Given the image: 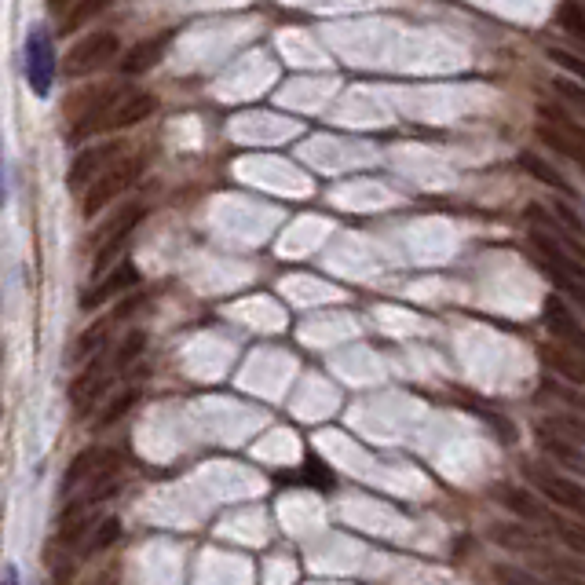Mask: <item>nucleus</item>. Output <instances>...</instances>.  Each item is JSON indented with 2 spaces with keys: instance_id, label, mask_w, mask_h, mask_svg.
Listing matches in <instances>:
<instances>
[{
  "instance_id": "obj_21",
  "label": "nucleus",
  "mask_w": 585,
  "mask_h": 585,
  "mask_svg": "<svg viewBox=\"0 0 585 585\" xmlns=\"http://www.w3.org/2000/svg\"><path fill=\"white\" fill-rule=\"evenodd\" d=\"M538 114H542L545 125H553L556 132H564L567 139H575V143H582L585 147V128L578 125V117L571 114V110H560V107H553V103H542Z\"/></svg>"
},
{
  "instance_id": "obj_17",
  "label": "nucleus",
  "mask_w": 585,
  "mask_h": 585,
  "mask_svg": "<svg viewBox=\"0 0 585 585\" xmlns=\"http://www.w3.org/2000/svg\"><path fill=\"white\" fill-rule=\"evenodd\" d=\"M165 37H158V41H139L132 44L125 52V59H121V70H125L128 77H136V74H147L150 66L158 63L161 55H165Z\"/></svg>"
},
{
  "instance_id": "obj_25",
  "label": "nucleus",
  "mask_w": 585,
  "mask_h": 585,
  "mask_svg": "<svg viewBox=\"0 0 585 585\" xmlns=\"http://www.w3.org/2000/svg\"><path fill=\"white\" fill-rule=\"evenodd\" d=\"M542 428H553V432H560V436H567L571 443H578V447H585V414H575V410H567V414H553L545 417V421H538Z\"/></svg>"
},
{
  "instance_id": "obj_6",
  "label": "nucleus",
  "mask_w": 585,
  "mask_h": 585,
  "mask_svg": "<svg viewBox=\"0 0 585 585\" xmlns=\"http://www.w3.org/2000/svg\"><path fill=\"white\" fill-rule=\"evenodd\" d=\"M494 501L509 512L512 520L538 523V527H545L549 516H553V512L545 509V498L534 487H512V483H498V487H494Z\"/></svg>"
},
{
  "instance_id": "obj_15",
  "label": "nucleus",
  "mask_w": 585,
  "mask_h": 585,
  "mask_svg": "<svg viewBox=\"0 0 585 585\" xmlns=\"http://www.w3.org/2000/svg\"><path fill=\"white\" fill-rule=\"evenodd\" d=\"M117 103H121V92H117V88H107V92H103V96H99L96 103L85 110V114L77 117L70 139H85V136H92V132H99V128L107 125V117L114 114Z\"/></svg>"
},
{
  "instance_id": "obj_11",
  "label": "nucleus",
  "mask_w": 585,
  "mask_h": 585,
  "mask_svg": "<svg viewBox=\"0 0 585 585\" xmlns=\"http://www.w3.org/2000/svg\"><path fill=\"white\" fill-rule=\"evenodd\" d=\"M538 447L549 461H556L560 468H567L575 479H585V447L571 443L567 436L553 432V428H542L538 425Z\"/></svg>"
},
{
  "instance_id": "obj_18",
  "label": "nucleus",
  "mask_w": 585,
  "mask_h": 585,
  "mask_svg": "<svg viewBox=\"0 0 585 585\" xmlns=\"http://www.w3.org/2000/svg\"><path fill=\"white\" fill-rule=\"evenodd\" d=\"M545 531H553L567 545V553H575L578 560H585V520H575V516H549Z\"/></svg>"
},
{
  "instance_id": "obj_32",
  "label": "nucleus",
  "mask_w": 585,
  "mask_h": 585,
  "mask_svg": "<svg viewBox=\"0 0 585 585\" xmlns=\"http://www.w3.org/2000/svg\"><path fill=\"white\" fill-rule=\"evenodd\" d=\"M553 213H556V220H560V224L567 227V231L578 234V238H582V242H585V224H582V216L575 213V205L556 202V205H553Z\"/></svg>"
},
{
  "instance_id": "obj_35",
  "label": "nucleus",
  "mask_w": 585,
  "mask_h": 585,
  "mask_svg": "<svg viewBox=\"0 0 585 585\" xmlns=\"http://www.w3.org/2000/svg\"><path fill=\"white\" fill-rule=\"evenodd\" d=\"M582 578H585V560H582Z\"/></svg>"
},
{
  "instance_id": "obj_22",
  "label": "nucleus",
  "mask_w": 585,
  "mask_h": 585,
  "mask_svg": "<svg viewBox=\"0 0 585 585\" xmlns=\"http://www.w3.org/2000/svg\"><path fill=\"white\" fill-rule=\"evenodd\" d=\"M117 538H121V523H117L114 516H107V520L96 523V531L88 534V542H85V549H81V556H85V560H92V556L107 553L110 545H117Z\"/></svg>"
},
{
  "instance_id": "obj_24",
  "label": "nucleus",
  "mask_w": 585,
  "mask_h": 585,
  "mask_svg": "<svg viewBox=\"0 0 585 585\" xmlns=\"http://www.w3.org/2000/svg\"><path fill=\"white\" fill-rule=\"evenodd\" d=\"M110 4H114V0H74V8L66 11V19H63V33H77L85 22H92L96 15H103Z\"/></svg>"
},
{
  "instance_id": "obj_4",
  "label": "nucleus",
  "mask_w": 585,
  "mask_h": 585,
  "mask_svg": "<svg viewBox=\"0 0 585 585\" xmlns=\"http://www.w3.org/2000/svg\"><path fill=\"white\" fill-rule=\"evenodd\" d=\"M527 220H531V245H545V249H553V253H564L578 264H585V242L578 234L567 231L556 216H549L542 205H531L527 209Z\"/></svg>"
},
{
  "instance_id": "obj_29",
  "label": "nucleus",
  "mask_w": 585,
  "mask_h": 585,
  "mask_svg": "<svg viewBox=\"0 0 585 585\" xmlns=\"http://www.w3.org/2000/svg\"><path fill=\"white\" fill-rule=\"evenodd\" d=\"M494 582L498 585H549L538 575H531L527 567H516V564H494Z\"/></svg>"
},
{
  "instance_id": "obj_36",
  "label": "nucleus",
  "mask_w": 585,
  "mask_h": 585,
  "mask_svg": "<svg viewBox=\"0 0 585 585\" xmlns=\"http://www.w3.org/2000/svg\"><path fill=\"white\" fill-rule=\"evenodd\" d=\"M571 585H585V582H571Z\"/></svg>"
},
{
  "instance_id": "obj_19",
  "label": "nucleus",
  "mask_w": 585,
  "mask_h": 585,
  "mask_svg": "<svg viewBox=\"0 0 585 585\" xmlns=\"http://www.w3.org/2000/svg\"><path fill=\"white\" fill-rule=\"evenodd\" d=\"M534 132H538V139H542L545 147H553L556 154H564L567 161H575L578 169L585 172V147H582V143H575V139H567L564 132H556V128H553V125H545V121H542L538 128H534Z\"/></svg>"
},
{
  "instance_id": "obj_12",
  "label": "nucleus",
  "mask_w": 585,
  "mask_h": 585,
  "mask_svg": "<svg viewBox=\"0 0 585 585\" xmlns=\"http://www.w3.org/2000/svg\"><path fill=\"white\" fill-rule=\"evenodd\" d=\"M490 542L501 545V549H509V553H520V556H531V553H542V534L527 527L523 520H498L487 527Z\"/></svg>"
},
{
  "instance_id": "obj_10",
  "label": "nucleus",
  "mask_w": 585,
  "mask_h": 585,
  "mask_svg": "<svg viewBox=\"0 0 585 585\" xmlns=\"http://www.w3.org/2000/svg\"><path fill=\"white\" fill-rule=\"evenodd\" d=\"M114 154H121V143H107V147H96V150H81L66 172V187L70 191H85L96 183V176L107 172V165L114 161Z\"/></svg>"
},
{
  "instance_id": "obj_3",
  "label": "nucleus",
  "mask_w": 585,
  "mask_h": 585,
  "mask_svg": "<svg viewBox=\"0 0 585 585\" xmlns=\"http://www.w3.org/2000/svg\"><path fill=\"white\" fill-rule=\"evenodd\" d=\"M143 169H147V158L143 154H136V158H125L117 161V165H110L103 176H96V183L85 191V216H96L103 213L110 202H114L117 194H125L132 183L143 176Z\"/></svg>"
},
{
  "instance_id": "obj_20",
  "label": "nucleus",
  "mask_w": 585,
  "mask_h": 585,
  "mask_svg": "<svg viewBox=\"0 0 585 585\" xmlns=\"http://www.w3.org/2000/svg\"><path fill=\"white\" fill-rule=\"evenodd\" d=\"M520 165L527 172H531L534 180H542V183H549V187H553V191H560V194H571L575 191V187H571V183H567V176L560 169H553V165H549V161L545 158H538V154H531V150H527V154H523L520 158Z\"/></svg>"
},
{
  "instance_id": "obj_7",
  "label": "nucleus",
  "mask_w": 585,
  "mask_h": 585,
  "mask_svg": "<svg viewBox=\"0 0 585 585\" xmlns=\"http://www.w3.org/2000/svg\"><path fill=\"white\" fill-rule=\"evenodd\" d=\"M542 319L545 326H549V333H553L556 341L567 344L571 351H578V355H585V326L582 319L575 315V308L567 304L564 297H545V308H542Z\"/></svg>"
},
{
  "instance_id": "obj_27",
  "label": "nucleus",
  "mask_w": 585,
  "mask_h": 585,
  "mask_svg": "<svg viewBox=\"0 0 585 585\" xmlns=\"http://www.w3.org/2000/svg\"><path fill=\"white\" fill-rule=\"evenodd\" d=\"M143 348H147V333L143 330H132L125 337V341L117 344V351H114V370H128L132 362L143 355Z\"/></svg>"
},
{
  "instance_id": "obj_14",
  "label": "nucleus",
  "mask_w": 585,
  "mask_h": 585,
  "mask_svg": "<svg viewBox=\"0 0 585 585\" xmlns=\"http://www.w3.org/2000/svg\"><path fill=\"white\" fill-rule=\"evenodd\" d=\"M154 110H158V99L150 96V92H125V96H121V103L114 107V114L107 117V125H103V128H114V132H121V128H132V125H139V121H147Z\"/></svg>"
},
{
  "instance_id": "obj_5",
  "label": "nucleus",
  "mask_w": 585,
  "mask_h": 585,
  "mask_svg": "<svg viewBox=\"0 0 585 585\" xmlns=\"http://www.w3.org/2000/svg\"><path fill=\"white\" fill-rule=\"evenodd\" d=\"M26 81H30L33 96L48 99L55 85V48L52 37L44 30H33L26 41Z\"/></svg>"
},
{
  "instance_id": "obj_31",
  "label": "nucleus",
  "mask_w": 585,
  "mask_h": 585,
  "mask_svg": "<svg viewBox=\"0 0 585 585\" xmlns=\"http://www.w3.org/2000/svg\"><path fill=\"white\" fill-rule=\"evenodd\" d=\"M103 344H107V326H92V330H85L74 348V362L92 359V351H103Z\"/></svg>"
},
{
  "instance_id": "obj_16",
  "label": "nucleus",
  "mask_w": 585,
  "mask_h": 585,
  "mask_svg": "<svg viewBox=\"0 0 585 585\" xmlns=\"http://www.w3.org/2000/svg\"><path fill=\"white\" fill-rule=\"evenodd\" d=\"M139 403V388H125V392H117L114 399H107L103 403V410H99V417L92 421V432H107V428L121 425L128 414H132V406Z\"/></svg>"
},
{
  "instance_id": "obj_2",
  "label": "nucleus",
  "mask_w": 585,
  "mask_h": 585,
  "mask_svg": "<svg viewBox=\"0 0 585 585\" xmlns=\"http://www.w3.org/2000/svg\"><path fill=\"white\" fill-rule=\"evenodd\" d=\"M527 483H531L549 505H556V509L567 512V516H575V520H585L582 479L564 476V472H553V468H545V465H527Z\"/></svg>"
},
{
  "instance_id": "obj_30",
  "label": "nucleus",
  "mask_w": 585,
  "mask_h": 585,
  "mask_svg": "<svg viewBox=\"0 0 585 585\" xmlns=\"http://www.w3.org/2000/svg\"><path fill=\"white\" fill-rule=\"evenodd\" d=\"M549 59H553V66L567 70V77H575V81L585 85V55L567 52V48H549Z\"/></svg>"
},
{
  "instance_id": "obj_34",
  "label": "nucleus",
  "mask_w": 585,
  "mask_h": 585,
  "mask_svg": "<svg viewBox=\"0 0 585 585\" xmlns=\"http://www.w3.org/2000/svg\"><path fill=\"white\" fill-rule=\"evenodd\" d=\"M52 8H66V4H74V0H48Z\"/></svg>"
},
{
  "instance_id": "obj_8",
  "label": "nucleus",
  "mask_w": 585,
  "mask_h": 585,
  "mask_svg": "<svg viewBox=\"0 0 585 585\" xmlns=\"http://www.w3.org/2000/svg\"><path fill=\"white\" fill-rule=\"evenodd\" d=\"M121 41H117V33H92V37H81V41L70 48L66 55V74H88V70H96V66H107L110 59L117 55Z\"/></svg>"
},
{
  "instance_id": "obj_1",
  "label": "nucleus",
  "mask_w": 585,
  "mask_h": 585,
  "mask_svg": "<svg viewBox=\"0 0 585 585\" xmlns=\"http://www.w3.org/2000/svg\"><path fill=\"white\" fill-rule=\"evenodd\" d=\"M125 465V450L121 447H85L77 450L70 468L63 476V494H77L88 483H103V479H117Z\"/></svg>"
},
{
  "instance_id": "obj_9",
  "label": "nucleus",
  "mask_w": 585,
  "mask_h": 585,
  "mask_svg": "<svg viewBox=\"0 0 585 585\" xmlns=\"http://www.w3.org/2000/svg\"><path fill=\"white\" fill-rule=\"evenodd\" d=\"M136 286H139V267L128 264V260H121V264L110 267L107 275H99V286H92V289L81 293V308L96 311V308H103L107 300L121 297V293H128V289H136Z\"/></svg>"
},
{
  "instance_id": "obj_26",
  "label": "nucleus",
  "mask_w": 585,
  "mask_h": 585,
  "mask_svg": "<svg viewBox=\"0 0 585 585\" xmlns=\"http://www.w3.org/2000/svg\"><path fill=\"white\" fill-rule=\"evenodd\" d=\"M556 22H560V30L571 33V37H578V41L585 44V8L578 0H564L560 11H556Z\"/></svg>"
},
{
  "instance_id": "obj_13",
  "label": "nucleus",
  "mask_w": 585,
  "mask_h": 585,
  "mask_svg": "<svg viewBox=\"0 0 585 585\" xmlns=\"http://www.w3.org/2000/svg\"><path fill=\"white\" fill-rule=\"evenodd\" d=\"M538 355H542V362L556 373V377H560V381L575 384V388H585V355H578V351H571L567 344H560V341L542 344Z\"/></svg>"
},
{
  "instance_id": "obj_33",
  "label": "nucleus",
  "mask_w": 585,
  "mask_h": 585,
  "mask_svg": "<svg viewBox=\"0 0 585 585\" xmlns=\"http://www.w3.org/2000/svg\"><path fill=\"white\" fill-rule=\"evenodd\" d=\"M8 585H19V571L15 567H8Z\"/></svg>"
},
{
  "instance_id": "obj_28",
  "label": "nucleus",
  "mask_w": 585,
  "mask_h": 585,
  "mask_svg": "<svg viewBox=\"0 0 585 585\" xmlns=\"http://www.w3.org/2000/svg\"><path fill=\"white\" fill-rule=\"evenodd\" d=\"M542 392H549L553 399H560L564 406H571L575 414H585V392H582V388H575V384H567V381H549V384H542Z\"/></svg>"
},
{
  "instance_id": "obj_23",
  "label": "nucleus",
  "mask_w": 585,
  "mask_h": 585,
  "mask_svg": "<svg viewBox=\"0 0 585 585\" xmlns=\"http://www.w3.org/2000/svg\"><path fill=\"white\" fill-rule=\"evenodd\" d=\"M553 92L560 96V103H564L571 114L585 121V85H582V81L560 74V77H553Z\"/></svg>"
}]
</instances>
